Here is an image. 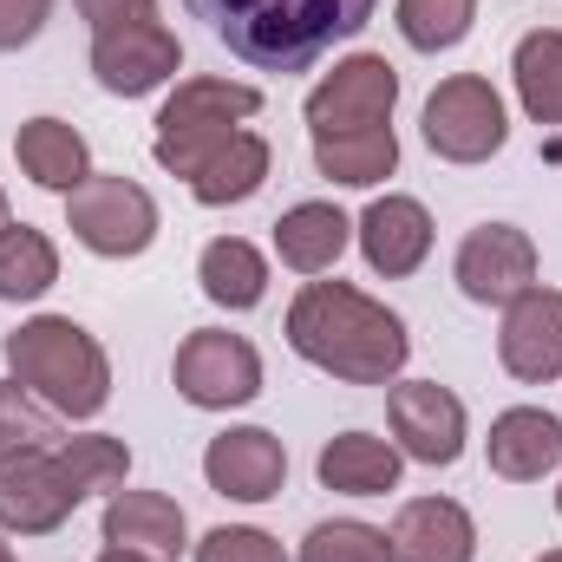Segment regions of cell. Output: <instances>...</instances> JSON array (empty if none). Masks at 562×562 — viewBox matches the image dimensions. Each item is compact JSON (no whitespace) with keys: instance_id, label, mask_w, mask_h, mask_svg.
I'll return each instance as SVG.
<instances>
[{"instance_id":"1","label":"cell","mask_w":562,"mask_h":562,"mask_svg":"<svg viewBox=\"0 0 562 562\" xmlns=\"http://www.w3.org/2000/svg\"><path fill=\"white\" fill-rule=\"evenodd\" d=\"M288 347L347 386H393L413 353L406 321L353 281H307L288 307Z\"/></svg>"},{"instance_id":"2","label":"cell","mask_w":562,"mask_h":562,"mask_svg":"<svg viewBox=\"0 0 562 562\" xmlns=\"http://www.w3.org/2000/svg\"><path fill=\"white\" fill-rule=\"evenodd\" d=\"M243 66L256 72H307L340 40H353L380 0H183Z\"/></svg>"},{"instance_id":"3","label":"cell","mask_w":562,"mask_h":562,"mask_svg":"<svg viewBox=\"0 0 562 562\" xmlns=\"http://www.w3.org/2000/svg\"><path fill=\"white\" fill-rule=\"evenodd\" d=\"M13 380L59 419H99L112 400V360L72 314H40L7 334Z\"/></svg>"},{"instance_id":"4","label":"cell","mask_w":562,"mask_h":562,"mask_svg":"<svg viewBox=\"0 0 562 562\" xmlns=\"http://www.w3.org/2000/svg\"><path fill=\"white\" fill-rule=\"evenodd\" d=\"M86 497L92 491L79 484V471L66 458V438L0 451V530H13V537H53Z\"/></svg>"},{"instance_id":"5","label":"cell","mask_w":562,"mask_h":562,"mask_svg":"<svg viewBox=\"0 0 562 562\" xmlns=\"http://www.w3.org/2000/svg\"><path fill=\"white\" fill-rule=\"evenodd\" d=\"M262 112V92L256 86H243V79H183L170 99H164V112H157V164L177 177L203 144H216L223 132H236V125H249Z\"/></svg>"},{"instance_id":"6","label":"cell","mask_w":562,"mask_h":562,"mask_svg":"<svg viewBox=\"0 0 562 562\" xmlns=\"http://www.w3.org/2000/svg\"><path fill=\"white\" fill-rule=\"evenodd\" d=\"M66 223L105 262H132V256H144L157 243V203H150V190L132 183V177H119V170H92L66 196Z\"/></svg>"},{"instance_id":"7","label":"cell","mask_w":562,"mask_h":562,"mask_svg":"<svg viewBox=\"0 0 562 562\" xmlns=\"http://www.w3.org/2000/svg\"><path fill=\"white\" fill-rule=\"evenodd\" d=\"M504 138H510V119H504V99L491 79L458 72L425 99V144L445 164H484L504 150Z\"/></svg>"},{"instance_id":"8","label":"cell","mask_w":562,"mask_h":562,"mask_svg":"<svg viewBox=\"0 0 562 562\" xmlns=\"http://www.w3.org/2000/svg\"><path fill=\"white\" fill-rule=\"evenodd\" d=\"M177 393L203 413H229V406H249L262 393V353L229 334V327H196L183 347H177V367H170Z\"/></svg>"},{"instance_id":"9","label":"cell","mask_w":562,"mask_h":562,"mask_svg":"<svg viewBox=\"0 0 562 562\" xmlns=\"http://www.w3.org/2000/svg\"><path fill=\"white\" fill-rule=\"evenodd\" d=\"M393 105H400V72L380 53H353L307 92V132L314 138L373 132V125H393Z\"/></svg>"},{"instance_id":"10","label":"cell","mask_w":562,"mask_h":562,"mask_svg":"<svg viewBox=\"0 0 562 562\" xmlns=\"http://www.w3.org/2000/svg\"><path fill=\"white\" fill-rule=\"evenodd\" d=\"M177 66H183V46H177V33H170L157 13L125 20V26H112V33H92V79H99L112 99H144V92H157L164 79H177Z\"/></svg>"},{"instance_id":"11","label":"cell","mask_w":562,"mask_h":562,"mask_svg":"<svg viewBox=\"0 0 562 562\" xmlns=\"http://www.w3.org/2000/svg\"><path fill=\"white\" fill-rule=\"evenodd\" d=\"M451 276L464 288V301H477V307H510L517 294L537 288V243H530L517 223H477V229L458 243Z\"/></svg>"},{"instance_id":"12","label":"cell","mask_w":562,"mask_h":562,"mask_svg":"<svg viewBox=\"0 0 562 562\" xmlns=\"http://www.w3.org/2000/svg\"><path fill=\"white\" fill-rule=\"evenodd\" d=\"M386 419L406 458L419 464H458L464 451V400L438 380H400L386 393Z\"/></svg>"},{"instance_id":"13","label":"cell","mask_w":562,"mask_h":562,"mask_svg":"<svg viewBox=\"0 0 562 562\" xmlns=\"http://www.w3.org/2000/svg\"><path fill=\"white\" fill-rule=\"evenodd\" d=\"M203 477H210L216 497L269 504V497H281V484H288V451H281L276 431H262V425H236V431L210 438V451H203Z\"/></svg>"},{"instance_id":"14","label":"cell","mask_w":562,"mask_h":562,"mask_svg":"<svg viewBox=\"0 0 562 562\" xmlns=\"http://www.w3.org/2000/svg\"><path fill=\"white\" fill-rule=\"evenodd\" d=\"M497 360L510 380L524 386H550L562 373V294L557 288H530L504 307V334H497Z\"/></svg>"},{"instance_id":"15","label":"cell","mask_w":562,"mask_h":562,"mask_svg":"<svg viewBox=\"0 0 562 562\" xmlns=\"http://www.w3.org/2000/svg\"><path fill=\"white\" fill-rule=\"evenodd\" d=\"M177 177H183V183H190V196H196V203H210V210L249 203V196L269 183V138H262V132H249V125H236V132H223L216 144H203Z\"/></svg>"},{"instance_id":"16","label":"cell","mask_w":562,"mask_h":562,"mask_svg":"<svg viewBox=\"0 0 562 562\" xmlns=\"http://www.w3.org/2000/svg\"><path fill=\"white\" fill-rule=\"evenodd\" d=\"M353 229H360L367 269L386 276V281L413 276L425 256H431V216H425L419 196H380V203H367V216Z\"/></svg>"},{"instance_id":"17","label":"cell","mask_w":562,"mask_h":562,"mask_svg":"<svg viewBox=\"0 0 562 562\" xmlns=\"http://www.w3.org/2000/svg\"><path fill=\"white\" fill-rule=\"evenodd\" d=\"M105 543L112 550H138L150 562H177L190 550V524H183V510H177V497H164V491H112V504H105Z\"/></svg>"},{"instance_id":"18","label":"cell","mask_w":562,"mask_h":562,"mask_svg":"<svg viewBox=\"0 0 562 562\" xmlns=\"http://www.w3.org/2000/svg\"><path fill=\"white\" fill-rule=\"evenodd\" d=\"M393 562H471L477 557V524L451 497H413L393 517Z\"/></svg>"},{"instance_id":"19","label":"cell","mask_w":562,"mask_h":562,"mask_svg":"<svg viewBox=\"0 0 562 562\" xmlns=\"http://www.w3.org/2000/svg\"><path fill=\"white\" fill-rule=\"evenodd\" d=\"M484 458L497 477L510 484H537L562 464V419L543 413V406H510L491 419V438H484Z\"/></svg>"},{"instance_id":"20","label":"cell","mask_w":562,"mask_h":562,"mask_svg":"<svg viewBox=\"0 0 562 562\" xmlns=\"http://www.w3.org/2000/svg\"><path fill=\"white\" fill-rule=\"evenodd\" d=\"M314 471L340 497H386V491H400V445L373 438V431H340V438L321 445Z\"/></svg>"},{"instance_id":"21","label":"cell","mask_w":562,"mask_h":562,"mask_svg":"<svg viewBox=\"0 0 562 562\" xmlns=\"http://www.w3.org/2000/svg\"><path fill=\"white\" fill-rule=\"evenodd\" d=\"M13 157H20V170H26L40 190H59V196H72V190L92 177L86 138H79L66 119H26V125L13 132Z\"/></svg>"},{"instance_id":"22","label":"cell","mask_w":562,"mask_h":562,"mask_svg":"<svg viewBox=\"0 0 562 562\" xmlns=\"http://www.w3.org/2000/svg\"><path fill=\"white\" fill-rule=\"evenodd\" d=\"M347 236H353V223L334 203H294L276 223V256L294 276H327L347 256Z\"/></svg>"},{"instance_id":"23","label":"cell","mask_w":562,"mask_h":562,"mask_svg":"<svg viewBox=\"0 0 562 562\" xmlns=\"http://www.w3.org/2000/svg\"><path fill=\"white\" fill-rule=\"evenodd\" d=\"M196 281H203V294H210L216 307L249 314V307H262V294H269V262H262L256 243L216 236V243L203 249V262H196Z\"/></svg>"},{"instance_id":"24","label":"cell","mask_w":562,"mask_h":562,"mask_svg":"<svg viewBox=\"0 0 562 562\" xmlns=\"http://www.w3.org/2000/svg\"><path fill=\"white\" fill-rule=\"evenodd\" d=\"M314 170H321L327 183L373 190L380 177H393V170H400V138H393V125L340 132V138H314Z\"/></svg>"},{"instance_id":"25","label":"cell","mask_w":562,"mask_h":562,"mask_svg":"<svg viewBox=\"0 0 562 562\" xmlns=\"http://www.w3.org/2000/svg\"><path fill=\"white\" fill-rule=\"evenodd\" d=\"M510 79H517V99L537 125H562V33L557 26H537L517 40L510 53Z\"/></svg>"},{"instance_id":"26","label":"cell","mask_w":562,"mask_h":562,"mask_svg":"<svg viewBox=\"0 0 562 562\" xmlns=\"http://www.w3.org/2000/svg\"><path fill=\"white\" fill-rule=\"evenodd\" d=\"M53 281H59L53 236L33 223H7L0 229V301H40Z\"/></svg>"},{"instance_id":"27","label":"cell","mask_w":562,"mask_h":562,"mask_svg":"<svg viewBox=\"0 0 562 562\" xmlns=\"http://www.w3.org/2000/svg\"><path fill=\"white\" fill-rule=\"evenodd\" d=\"M477 20V0H400V33L419 53H451Z\"/></svg>"},{"instance_id":"28","label":"cell","mask_w":562,"mask_h":562,"mask_svg":"<svg viewBox=\"0 0 562 562\" xmlns=\"http://www.w3.org/2000/svg\"><path fill=\"white\" fill-rule=\"evenodd\" d=\"M294 562H393V537L360 524V517H334V524H314L301 557Z\"/></svg>"},{"instance_id":"29","label":"cell","mask_w":562,"mask_h":562,"mask_svg":"<svg viewBox=\"0 0 562 562\" xmlns=\"http://www.w3.org/2000/svg\"><path fill=\"white\" fill-rule=\"evenodd\" d=\"M59 425L53 406H40L20 380H0V451H20V445H53Z\"/></svg>"},{"instance_id":"30","label":"cell","mask_w":562,"mask_h":562,"mask_svg":"<svg viewBox=\"0 0 562 562\" xmlns=\"http://www.w3.org/2000/svg\"><path fill=\"white\" fill-rule=\"evenodd\" d=\"M196 562H288L281 543L269 530H249V524H223L196 543Z\"/></svg>"},{"instance_id":"31","label":"cell","mask_w":562,"mask_h":562,"mask_svg":"<svg viewBox=\"0 0 562 562\" xmlns=\"http://www.w3.org/2000/svg\"><path fill=\"white\" fill-rule=\"evenodd\" d=\"M46 13H53V0H0V53L33 46L40 26H46Z\"/></svg>"},{"instance_id":"32","label":"cell","mask_w":562,"mask_h":562,"mask_svg":"<svg viewBox=\"0 0 562 562\" xmlns=\"http://www.w3.org/2000/svg\"><path fill=\"white\" fill-rule=\"evenodd\" d=\"M72 7L86 13V26H92V33H112V26H125V20L157 13V0H72Z\"/></svg>"},{"instance_id":"33","label":"cell","mask_w":562,"mask_h":562,"mask_svg":"<svg viewBox=\"0 0 562 562\" xmlns=\"http://www.w3.org/2000/svg\"><path fill=\"white\" fill-rule=\"evenodd\" d=\"M99 562H150V557H138V550H105Z\"/></svg>"},{"instance_id":"34","label":"cell","mask_w":562,"mask_h":562,"mask_svg":"<svg viewBox=\"0 0 562 562\" xmlns=\"http://www.w3.org/2000/svg\"><path fill=\"white\" fill-rule=\"evenodd\" d=\"M0 229H7V190H0Z\"/></svg>"},{"instance_id":"35","label":"cell","mask_w":562,"mask_h":562,"mask_svg":"<svg viewBox=\"0 0 562 562\" xmlns=\"http://www.w3.org/2000/svg\"><path fill=\"white\" fill-rule=\"evenodd\" d=\"M537 562H562V550H550V557H537Z\"/></svg>"},{"instance_id":"36","label":"cell","mask_w":562,"mask_h":562,"mask_svg":"<svg viewBox=\"0 0 562 562\" xmlns=\"http://www.w3.org/2000/svg\"><path fill=\"white\" fill-rule=\"evenodd\" d=\"M0 562H13V550H7V543H0Z\"/></svg>"},{"instance_id":"37","label":"cell","mask_w":562,"mask_h":562,"mask_svg":"<svg viewBox=\"0 0 562 562\" xmlns=\"http://www.w3.org/2000/svg\"><path fill=\"white\" fill-rule=\"evenodd\" d=\"M557 510H562V491H557Z\"/></svg>"}]
</instances>
